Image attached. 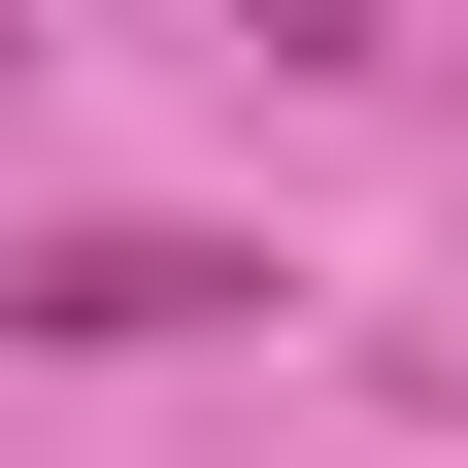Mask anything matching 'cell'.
Instances as JSON below:
<instances>
[{
    "instance_id": "6da1fadb",
    "label": "cell",
    "mask_w": 468,
    "mask_h": 468,
    "mask_svg": "<svg viewBox=\"0 0 468 468\" xmlns=\"http://www.w3.org/2000/svg\"><path fill=\"white\" fill-rule=\"evenodd\" d=\"M234 302H268V268H234V234H167V201L0 234V335H34V368H167V335H234Z\"/></svg>"
}]
</instances>
